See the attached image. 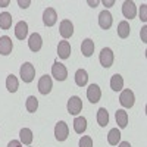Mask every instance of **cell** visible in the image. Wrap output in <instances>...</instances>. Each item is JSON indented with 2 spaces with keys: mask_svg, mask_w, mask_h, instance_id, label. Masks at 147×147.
I'll return each mask as SVG.
<instances>
[{
  "mask_svg": "<svg viewBox=\"0 0 147 147\" xmlns=\"http://www.w3.org/2000/svg\"><path fill=\"white\" fill-rule=\"evenodd\" d=\"M21 78H22V81L24 82H31L32 80H34V77H35V68H34V65L32 63H30V62H25L22 66H21Z\"/></svg>",
  "mask_w": 147,
  "mask_h": 147,
  "instance_id": "cell-1",
  "label": "cell"
},
{
  "mask_svg": "<svg viewBox=\"0 0 147 147\" xmlns=\"http://www.w3.org/2000/svg\"><path fill=\"white\" fill-rule=\"evenodd\" d=\"M68 136H69V128L66 125V122H63V121L57 122L56 127H55V137H56V140L57 141H65L68 138Z\"/></svg>",
  "mask_w": 147,
  "mask_h": 147,
  "instance_id": "cell-2",
  "label": "cell"
},
{
  "mask_svg": "<svg viewBox=\"0 0 147 147\" xmlns=\"http://www.w3.org/2000/svg\"><path fill=\"white\" fill-rule=\"evenodd\" d=\"M52 75L57 80V81H65L66 77H68V69L63 63H59V62H55L53 66H52Z\"/></svg>",
  "mask_w": 147,
  "mask_h": 147,
  "instance_id": "cell-3",
  "label": "cell"
},
{
  "mask_svg": "<svg viewBox=\"0 0 147 147\" xmlns=\"http://www.w3.org/2000/svg\"><path fill=\"white\" fill-rule=\"evenodd\" d=\"M82 110V100L78 96H72L68 100V112L71 115H78Z\"/></svg>",
  "mask_w": 147,
  "mask_h": 147,
  "instance_id": "cell-4",
  "label": "cell"
},
{
  "mask_svg": "<svg viewBox=\"0 0 147 147\" xmlns=\"http://www.w3.org/2000/svg\"><path fill=\"white\" fill-rule=\"evenodd\" d=\"M134 102H136V97H134V93L131 90H124V91L121 93L119 103L124 106V107H127V109L132 107L134 106Z\"/></svg>",
  "mask_w": 147,
  "mask_h": 147,
  "instance_id": "cell-5",
  "label": "cell"
},
{
  "mask_svg": "<svg viewBox=\"0 0 147 147\" xmlns=\"http://www.w3.org/2000/svg\"><path fill=\"white\" fill-rule=\"evenodd\" d=\"M43 22L46 27H53L57 22V13L53 7H47L43 13Z\"/></svg>",
  "mask_w": 147,
  "mask_h": 147,
  "instance_id": "cell-6",
  "label": "cell"
},
{
  "mask_svg": "<svg viewBox=\"0 0 147 147\" xmlns=\"http://www.w3.org/2000/svg\"><path fill=\"white\" fill-rule=\"evenodd\" d=\"M99 60H100L102 66L110 68V66H112V63H113V52L110 50L109 47L103 49L102 53H100V56H99Z\"/></svg>",
  "mask_w": 147,
  "mask_h": 147,
  "instance_id": "cell-7",
  "label": "cell"
},
{
  "mask_svg": "<svg viewBox=\"0 0 147 147\" xmlns=\"http://www.w3.org/2000/svg\"><path fill=\"white\" fill-rule=\"evenodd\" d=\"M28 46H30V50L31 52H38L41 46H43V38H41V35L38 32H34L30 35V38H28Z\"/></svg>",
  "mask_w": 147,
  "mask_h": 147,
  "instance_id": "cell-8",
  "label": "cell"
},
{
  "mask_svg": "<svg viewBox=\"0 0 147 147\" xmlns=\"http://www.w3.org/2000/svg\"><path fill=\"white\" fill-rule=\"evenodd\" d=\"M102 97V90L97 84H91L90 87L87 88V99L91 102V103H97Z\"/></svg>",
  "mask_w": 147,
  "mask_h": 147,
  "instance_id": "cell-9",
  "label": "cell"
},
{
  "mask_svg": "<svg viewBox=\"0 0 147 147\" xmlns=\"http://www.w3.org/2000/svg\"><path fill=\"white\" fill-rule=\"evenodd\" d=\"M112 24H113V18H112V15H110V12L109 10L100 12V15H99V25H100V28L109 30L110 27H112Z\"/></svg>",
  "mask_w": 147,
  "mask_h": 147,
  "instance_id": "cell-10",
  "label": "cell"
},
{
  "mask_svg": "<svg viewBox=\"0 0 147 147\" xmlns=\"http://www.w3.org/2000/svg\"><path fill=\"white\" fill-rule=\"evenodd\" d=\"M52 87H53V84H52V78L49 77V75H43L38 81V91L41 94H49L52 91Z\"/></svg>",
  "mask_w": 147,
  "mask_h": 147,
  "instance_id": "cell-11",
  "label": "cell"
},
{
  "mask_svg": "<svg viewBox=\"0 0 147 147\" xmlns=\"http://www.w3.org/2000/svg\"><path fill=\"white\" fill-rule=\"evenodd\" d=\"M122 13H124V16L127 19H132L134 16H136L137 7H136V5H134V2H131V0L124 2V5H122Z\"/></svg>",
  "mask_w": 147,
  "mask_h": 147,
  "instance_id": "cell-12",
  "label": "cell"
},
{
  "mask_svg": "<svg viewBox=\"0 0 147 147\" xmlns=\"http://www.w3.org/2000/svg\"><path fill=\"white\" fill-rule=\"evenodd\" d=\"M28 35V24L25 21H19L15 27V37L18 40H25Z\"/></svg>",
  "mask_w": 147,
  "mask_h": 147,
  "instance_id": "cell-13",
  "label": "cell"
},
{
  "mask_svg": "<svg viewBox=\"0 0 147 147\" xmlns=\"http://www.w3.org/2000/svg\"><path fill=\"white\" fill-rule=\"evenodd\" d=\"M60 35L63 37V38H69V37L74 34V25H72V22L69 19H63L62 22H60Z\"/></svg>",
  "mask_w": 147,
  "mask_h": 147,
  "instance_id": "cell-14",
  "label": "cell"
},
{
  "mask_svg": "<svg viewBox=\"0 0 147 147\" xmlns=\"http://www.w3.org/2000/svg\"><path fill=\"white\" fill-rule=\"evenodd\" d=\"M12 47H13V44H12V40L7 35L0 37V55L7 56L12 52Z\"/></svg>",
  "mask_w": 147,
  "mask_h": 147,
  "instance_id": "cell-15",
  "label": "cell"
},
{
  "mask_svg": "<svg viewBox=\"0 0 147 147\" xmlns=\"http://www.w3.org/2000/svg\"><path fill=\"white\" fill-rule=\"evenodd\" d=\"M57 55L60 59H68L71 56V44L69 41L63 40V41H60L59 46H57Z\"/></svg>",
  "mask_w": 147,
  "mask_h": 147,
  "instance_id": "cell-16",
  "label": "cell"
},
{
  "mask_svg": "<svg viewBox=\"0 0 147 147\" xmlns=\"http://www.w3.org/2000/svg\"><path fill=\"white\" fill-rule=\"evenodd\" d=\"M81 52L85 57H90L94 53V41L91 38H85L81 44Z\"/></svg>",
  "mask_w": 147,
  "mask_h": 147,
  "instance_id": "cell-17",
  "label": "cell"
},
{
  "mask_svg": "<svg viewBox=\"0 0 147 147\" xmlns=\"http://www.w3.org/2000/svg\"><path fill=\"white\" fill-rule=\"evenodd\" d=\"M85 129H87V119L84 116H78L74 119V131L77 134H82Z\"/></svg>",
  "mask_w": 147,
  "mask_h": 147,
  "instance_id": "cell-18",
  "label": "cell"
},
{
  "mask_svg": "<svg viewBox=\"0 0 147 147\" xmlns=\"http://www.w3.org/2000/svg\"><path fill=\"white\" fill-rule=\"evenodd\" d=\"M110 88L113 91H121L124 88V78H122L119 74H115V75L110 78Z\"/></svg>",
  "mask_w": 147,
  "mask_h": 147,
  "instance_id": "cell-19",
  "label": "cell"
},
{
  "mask_svg": "<svg viewBox=\"0 0 147 147\" xmlns=\"http://www.w3.org/2000/svg\"><path fill=\"white\" fill-rule=\"evenodd\" d=\"M115 118H116V124L119 125V128H125L128 125V113L124 109H119L115 113Z\"/></svg>",
  "mask_w": 147,
  "mask_h": 147,
  "instance_id": "cell-20",
  "label": "cell"
},
{
  "mask_svg": "<svg viewBox=\"0 0 147 147\" xmlns=\"http://www.w3.org/2000/svg\"><path fill=\"white\" fill-rule=\"evenodd\" d=\"M87 81H88L87 71H85V69H78L75 72V82H77V85H78V87H84V85L87 84Z\"/></svg>",
  "mask_w": 147,
  "mask_h": 147,
  "instance_id": "cell-21",
  "label": "cell"
},
{
  "mask_svg": "<svg viewBox=\"0 0 147 147\" xmlns=\"http://www.w3.org/2000/svg\"><path fill=\"white\" fill-rule=\"evenodd\" d=\"M19 138H21V143L30 146L32 143V131L30 128H22L19 131Z\"/></svg>",
  "mask_w": 147,
  "mask_h": 147,
  "instance_id": "cell-22",
  "label": "cell"
},
{
  "mask_svg": "<svg viewBox=\"0 0 147 147\" xmlns=\"http://www.w3.org/2000/svg\"><path fill=\"white\" fill-rule=\"evenodd\" d=\"M97 122H99L100 127H106L109 124V113L105 107H100L97 110Z\"/></svg>",
  "mask_w": 147,
  "mask_h": 147,
  "instance_id": "cell-23",
  "label": "cell"
},
{
  "mask_svg": "<svg viewBox=\"0 0 147 147\" xmlns=\"http://www.w3.org/2000/svg\"><path fill=\"white\" fill-rule=\"evenodd\" d=\"M12 27V15L7 12L0 13V28L2 30H9Z\"/></svg>",
  "mask_w": 147,
  "mask_h": 147,
  "instance_id": "cell-24",
  "label": "cell"
},
{
  "mask_svg": "<svg viewBox=\"0 0 147 147\" xmlns=\"http://www.w3.org/2000/svg\"><path fill=\"white\" fill-rule=\"evenodd\" d=\"M119 140H121V131H119L118 128H112V129L109 131V134H107V141H109V144L116 146V144L119 143Z\"/></svg>",
  "mask_w": 147,
  "mask_h": 147,
  "instance_id": "cell-25",
  "label": "cell"
},
{
  "mask_svg": "<svg viewBox=\"0 0 147 147\" xmlns=\"http://www.w3.org/2000/svg\"><path fill=\"white\" fill-rule=\"evenodd\" d=\"M129 32H131L129 24L127 21L119 22V25H118V35L121 37V38H127V37L129 35Z\"/></svg>",
  "mask_w": 147,
  "mask_h": 147,
  "instance_id": "cell-26",
  "label": "cell"
},
{
  "mask_svg": "<svg viewBox=\"0 0 147 147\" xmlns=\"http://www.w3.org/2000/svg\"><path fill=\"white\" fill-rule=\"evenodd\" d=\"M6 88L10 91V93H15L18 90V80L13 74H10V75L6 78Z\"/></svg>",
  "mask_w": 147,
  "mask_h": 147,
  "instance_id": "cell-27",
  "label": "cell"
},
{
  "mask_svg": "<svg viewBox=\"0 0 147 147\" xmlns=\"http://www.w3.org/2000/svg\"><path fill=\"white\" fill-rule=\"evenodd\" d=\"M25 107H27V110H28V112L34 113L35 110H37V107H38V100H37V97H34V96H30L28 99H27Z\"/></svg>",
  "mask_w": 147,
  "mask_h": 147,
  "instance_id": "cell-28",
  "label": "cell"
},
{
  "mask_svg": "<svg viewBox=\"0 0 147 147\" xmlns=\"http://www.w3.org/2000/svg\"><path fill=\"white\" fill-rule=\"evenodd\" d=\"M80 147H93V140L88 136H84L80 140Z\"/></svg>",
  "mask_w": 147,
  "mask_h": 147,
  "instance_id": "cell-29",
  "label": "cell"
},
{
  "mask_svg": "<svg viewBox=\"0 0 147 147\" xmlns=\"http://www.w3.org/2000/svg\"><path fill=\"white\" fill-rule=\"evenodd\" d=\"M140 18L141 21H147V16H146V5L141 6V10H140Z\"/></svg>",
  "mask_w": 147,
  "mask_h": 147,
  "instance_id": "cell-30",
  "label": "cell"
},
{
  "mask_svg": "<svg viewBox=\"0 0 147 147\" xmlns=\"http://www.w3.org/2000/svg\"><path fill=\"white\" fill-rule=\"evenodd\" d=\"M7 147H22V144H21V141H18V140H12V141L7 144Z\"/></svg>",
  "mask_w": 147,
  "mask_h": 147,
  "instance_id": "cell-31",
  "label": "cell"
},
{
  "mask_svg": "<svg viewBox=\"0 0 147 147\" xmlns=\"http://www.w3.org/2000/svg\"><path fill=\"white\" fill-rule=\"evenodd\" d=\"M30 3H31L30 0H27V2H22V0H19V2H18V5H19V6H21L22 9H25V7H28V6H30Z\"/></svg>",
  "mask_w": 147,
  "mask_h": 147,
  "instance_id": "cell-32",
  "label": "cell"
},
{
  "mask_svg": "<svg viewBox=\"0 0 147 147\" xmlns=\"http://www.w3.org/2000/svg\"><path fill=\"white\" fill-rule=\"evenodd\" d=\"M115 2H113V0H107V2H106V0H105V2H103V5L106 6V7H110V6H112Z\"/></svg>",
  "mask_w": 147,
  "mask_h": 147,
  "instance_id": "cell-33",
  "label": "cell"
},
{
  "mask_svg": "<svg viewBox=\"0 0 147 147\" xmlns=\"http://www.w3.org/2000/svg\"><path fill=\"white\" fill-rule=\"evenodd\" d=\"M119 147H131V144L128 141H122V143H119Z\"/></svg>",
  "mask_w": 147,
  "mask_h": 147,
  "instance_id": "cell-34",
  "label": "cell"
},
{
  "mask_svg": "<svg viewBox=\"0 0 147 147\" xmlns=\"http://www.w3.org/2000/svg\"><path fill=\"white\" fill-rule=\"evenodd\" d=\"M146 30H147V28L144 27V28H143V40H144V41H146Z\"/></svg>",
  "mask_w": 147,
  "mask_h": 147,
  "instance_id": "cell-35",
  "label": "cell"
},
{
  "mask_svg": "<svg viewBox=\"0 0 147 147\" xmlns=\"http://www.w3.org/2000/svg\"><path fill=\"white\" fill-rule=\"evenodd\" d=\"M7 5H9L7 0H6V2H0V6H7Z\"/></svg>",
  "mask_w": 147,
  "mask_h": 147,
  "instance_id": "cell-36",
  "label": "cell"
},
{
  "mask_svg": "<svg viewBox=\"0 0 147 147\" xmlns=\"http://www.w3.org/2000/svg\"><path fill=\"white\" fill-rule=\"evenodd\" d=\"M88 3H90V5L93 6V7H96V6H97V3H99V2H88Z\"/></svg>",
  "mask_w": 147,
  "mask_h": 147,
  "instance_id": "cell-37",
  "label": "cell"
}]
</instances>
